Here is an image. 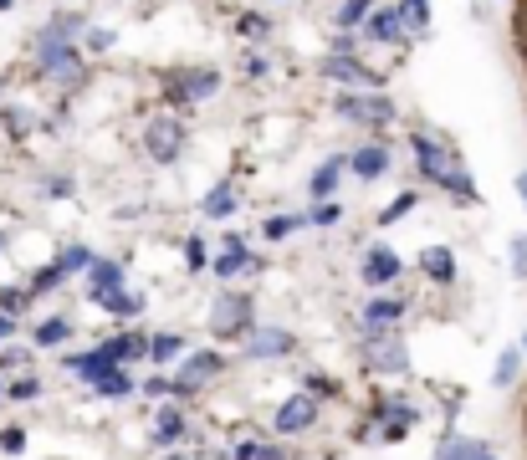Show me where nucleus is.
<instances>
[{"instance_id":"obj_1","label":"nucleus","mask_w":527,"mask_h":460,"mask_svg":"<svg viewBox=\"0 0 527 460\" xmlns=\"http://www.w3.org/2000/svg\"><path fill=\"white\" fill-rule=\"evenodd\" d=\"M415 164H420V174H425V179L446 184V190H451L456 200H476V184L461 174L456 154H451L446 144H435L430 133H415Z\"/></svg>"},{"instance_id":"obj_23","label":"nucleus","mask_w":527,"mask_h":460,"mask_svg":"<svg viewBox=\"0 0 527 460\" xmlns=\"http://www.w3.org/2000/svg\"><path fill=\"white\" fill-rule=\"evenodd\" d=\"M338 174H343V159H328V164H323V169L313 174V184H307V190H313V200H328V195H333Z\"/></svg>"},{"instance_id":"obj_44","label":"nucleus","mask_w":527,"mask_h":460,"mask_svg":"<svg viewBox=\"0 0 527 460\" xmlns=\"http://www.w3.org/2000/svg\"><path fill=\"white\" fill-rule=\"evenodd\" d=\"M108 41H113V31H93V36H87V46H93V52H103Z\"/></svg>"},{"instance_id":"obj_39","label":"nucleus","mask_w":527,"mask_h":460,"mask_svg":"<svg viewBox=\"0 0 527 460\" xmlns=\"http://www.w3.org/2000/svg\"><path fill=\"white\" fill-rule=\"evenodd\" d=\"M185 261H190V271H195V266H205V246H200V236H190V241H185Z\"/></svg>"},{"instance_id":"obj_25","label":"nucleus","mask_w":527,"mask_h":460,"mask_svg":"<svg viewBox=\"0 0 527 460\" xmlns=\"http://www.w3.org/2000/svg\"><path fill=\"white\" fill-rule=\"evenodd\" d=\"M93 302H103V307L118 312V317H134V312H139V297H128V292H118V287H113V292H93Z\"/></svg>"},{"instance_id":"obj_10","label":"nucleus","mask_w":527,"mask_h":460,"mask_svg":"<svg viewBox=\"0 0 527 460\" xmlns=\"http://www.w3.org/2000/svg\"><path fill=\"white\" fill-rule=\"evenodd\" d=\"M292 353V333L287 328H261V333H246V358L267 363V358H282Z\"/></svg>"},{"instance_id":"obj_34","label":"nucleus","mask_w":527,"mask_h":460,"mask_svg":"<svg viewBox=\"0 0 527 460\" xmlns=\"http://www.w3.org/2000/svg\"><path fill=\"white\" fill-rule=\"evenodd\" d=\"M410 210H415V195H400L394 205H384V210H379V225H394V220H400V215H410Z\"/></svg>"},{"instance_id":"obj_12","label":"nucleus","mask_w":527,"mask_h":460,"mask_svg":"<svg viewBox=\"0 0 527 460\" xmlns=\"http://www.w3.org/2000/svg\"><path fill=\"white\" fill-rule=\"evenodd\" d=\"M400 271H405V266H400V256H394L389 246H374V251L364 256V282H369V287H389Z\"/></svg>"},{"instance_id":"obj_7","label":"nucleus","mask_w":527,"mask_h":460,"mask_svg":"<svg viewBox=\"0 0 527 460\" xmlns=\"http://www.w3.org/2000/svg\"><path fill=\"white\" fill-rule=\"evenodd\" d=\"M323 77H333V82H343V87H374V82H379V72H369L354 52H333V57L323 62Z\"/></svg>"},{"instance_id":"obj_46","label":"nucleus","mask_w":527,"mask_h":460,"mask_svg":"<svg viewBox=\"0 0 527 460\" xmlns=\"http://www.w3.org/2000/svg\"><path fill=\"white\" fill-rule=\"evenodd\" d=\"M476 460H497V455H492V450H481V455H476Z\"/></svg>"},{"instance_id":"obj_14","label":"nucleus","mask_w":527,"mask_h":460,"mask_svg":"<svg viewBox=\"0 0 527 460\" xmlns=\"http://www.w3.org/2000/svg\"><path fill=\"white\" fill-rule=\"evenodd\" d=\"M348 164H354V174H359V179H379V174L389 169V149H379V144L354 149V154H348Z\"/></svg>"},{"instance_id":"obj_11","label":"nucleus","mask_w":527,"mask_h":460,"mask_svg":"<svg viewBox=\"0 0 527 460\" xmlns=\"http://www.w3.org/2000/svg\"><path fill=\"white\" fill-rule=\"evenodd\" d=\"M400 317H405L400 297H379V302L364 307V333H394V328H400Z\"/></svg>"},{"instance_id":"obj_42","label":"nucleus","mask_w":527,"mask_h":460,"mask_svg":"<svg viewBox=\"0 0 527 460\" xmlns=\"http://www.w3.org/2000/svg\"><path fill=\"white\" fill-rule=\"evenodd\" d=\"M313 220H318V225H333V220H338V205H318Z\"/></svg>"},{"instance_id":"obj_8","label":"nucleus","mask_w":527,"mask_h":460,"mask_svg":"<svg viewBox=\"0 0 527 460\" xmlns=\"http://www.w3.org/2000/svg\"><path fill=\"white\" fill-rule=\"evenodd\" d=\"M338 113L354 118V123H389V118H394V103L364 98V92H343V98H338Z\"/></svg>"},{"instance_id":"obj_21","label":"nucleus","mask_w":527,"mask_h":460,"mask_svg":"<svg viewBox=\"0 0 527 460\" xmlns=\"http://www.w3.org/2000/svg\"><path fill=\"white\" fill-rule=\"evenodd\" d=\"M369 36H374V41H394V36H405L400 11H374V16H369Z\"/></svg>"},{"instance_id":"obj_5","label":"nucleus","mask_w":527,"mask_h":460,"mask_svg":"<svg viewBox=\"0 0 527 460\" xmlns=\"http://www.w3.org/2000/svg\"><path fill=\"white\" fill-rule=\"evenodd\" d=\"M41 72H47L52 82H82V57L67 41H47L41 46Z\"/></svg>"},{"instance_id":"obj_30","label":"nucleus","mask_w":527,"mask_h":460,"mask_svg":"<svg viewBox=\"0 0 527 460\" xmlns=\"http://www.w3.org/2000/svg\"><path fill=\"white\" fill-rule=\"evenodd\" d=\"M236 460H282L277 445H256V440H241L236 445Z\"/></svg>"},{"instance_id":"obj_20","label":"nucleus","mask_w":527,"mask_h":460,"mask_svg":"<svg viewBox=\"0 0 527 460\" xmlns=\"http://www.w3.org/2000/svg\"><path fill=\"white\" fill-rule=\"evenodd\" d=\"M180 435H185L180 409H159V420H154V445H174Z\"/></svg>"},{"instance_id":"obj_18","label":"nucleus","mask_w":527,"mask_h":460,"mask_svg":"<svg viewBox=\"0 0 527 460\" xmlns=\"http://www.w3.org/2000/svg\"><path fill=\"white\" fill-rule=\"evenodd\" d=\"M246 266H251V256H246L241 236H226V251H221V261H215V271H221V276H236V271H246Z\"/></svg>"},{"instance_id":"obj_19","label":"nucleus","mask_w":527,"mask_h":460,"mask_svg":"<svg viewBox=\"0 0 527 460\" xmlns=\"http://www.w3.org/2000/svg\"><path fill=\"white\" fill-rule=\"evenodd\" d=\"M93 384H98V394H103V399H128V394H134V384H128L123 368H103V374H98Z\"/></svg>"},{"instance_id":"obj_3","label":"nucleus","mask_w":527,"mask_h":460,"mask_svg":"<svg viewBox=\"0 0 527 460\" xmlns=\"http://www.w3.org/2000/svg\"><path fill=\"white\" fill-rule=\"evenodd\" d=\"M144 149H149L154 164H174V159H180V149H185L180 118H154V123L144 128Z\"/></svg>"},{"instance_id":"obj_29","label":"nucleus","mask_w":527,"mask_h":460,"mask_svg":"<svg viewBox=\"0 0 527 460\" xmlns=\"http://www.w3.org/2000/svg\"><path fill=\"white\" fill-rule=\"evenodd\" d=\"M517 368H522V353H517V348H507V353L497 358V374H492V379H497V389H507V384L517 379Z\"/></svg>"},{"instance_id":"obj_45","label":"nucleus","mask_w":527,"mask_h":460,"mask_svg":"<svg viewBox=\"0 0 527 460\" xmlns=\"http://www.w3.org/2000/svg\"><path fill=\"white\" fill-rule=\"evenodd\" d=\"M517 195H522V205H527V169L517 174Z\"/></svg>"},{"instance_id":"obj_48","label":"nucleus","mask_w":527,"mask_h":460,"mask_svg":"<svg viewBox=\"0 0 527 460\" xmlns=\"http://www.w3.org/2000/svg\"><path fill=\"white\" fill-rule=\"evenodd\" d=\"M0 251H6V230H0Z\"/></svg>"},{"instance_id":"obj_6","label":"nucleus","mask_w":527,"mask_h":460,"mask_svg":"<svg viewBox=\"0 0 527 460\" xmlns=\"http://www.w3.org/2000/svg\"><path fill=\"white\" fill-rule=\"evenodd\" d=\"M226 368V358L221 353H190L185 358V368H180V379H174V394H190V389H200V384H210L215 374Z\"/></svg>"},{"instance_id":"obj_41","label":"nucleus","mask_w":527,"mask_h":460,"mask_svg":"<svg viewBox=\"0 0 527 460\" xmlns=\"http://www.w3.org/2000/svg\"><path fill=\"white\" fill-rule=\"evenodd\" d=\"M72 195V179H47V200H67Z\"/></svg>"},{"instance_id":"obj_32","label":"nucleus","mask_w":527,"mask_h":460,"mask_svg":"<svg viewBox=\"0 0 527 460\" xmlns=\"http://www.w3.org/2000/svg\"><path fill=\"white\" fill-rule=\"evenodd\" d=\"M369 6H374V0H343V11H338V21H343V26H359V21L369 16Z\"/></svg>"},{"instance_id":"obj_43","label":"nucleus","mask_w":527,"mask_h":460,"mask_svg":"<svg viewBox=\"0 0 527 460\" xmlns=\"http://www.w3.org/2000/svg\"><path fill=\"white\" fill-rule=\"evenodd\" d=\"M11 333H16V317H11V312H0V343H6Z\"/></svg>"},{"instance_id":"obj_22","label":"nucleus","mask_w":527,"mask_h":460,"mask_svg":"<svg viewBox=\"0 0 527 460\" xmlns=\"http://www.w3.org/2000/svg\"><path fill=\"white\" fill-rule=\"evenodd\" d=\"M67 333H72L67 317H47V322L36 328V348H57V343H67Z\"/></svg>"},{"instance_id":"obj_9","label":"nucleus","mask_w":527,"mask_h":460,"mask_svg":"<svg viewBox=\"0 0 527 460\" xmlns=\"http://www.w3.org/2000/svg\"><path fill=\"white\" fill-rule=\"evenodd\" d=\"M318 420V399L313 394H297V399H287L282 409H277V435H297V430H307V425H313Z\"/></svg>"},{"instance_id":"obj_17","label":"nucleus","mask_w":527,"mask_h":460,"mask_svg":"<svg viewBox=\"0 0 527 460\" xmlns=\"http://www.w3.org/2000/svg\"><path fill=\"white\" fill-rule=\"evenodd\" d=\"M87 282H93V292H113V287H123V266L118 261H87Z\"/></svg>"},{"instance_id":"obj_2","label":"nucleus","mask_w":527,"mask_h":460,"mask_svg":"<svg viewBox=\"0 0 527 460\" xmlns=\"http://www.w3.org/2000/svg\"><path fill=\"white\" fill-rule=\"evenodd\" d=\"M364 363L374 368V374H405L410 353L394 333H364Z\"/></svg>"},{"instance_id":"obj_49","label":"nucleus","mask_w":527,"mask_h":460,"mask_svg":"<svg viewBox=\"0 0 527 460\" xmlns=\"http://www.w3.org/2000/svg\"><path fill=\"white\" fill-rule=\"evenodd\" d=\"M522 41H527V16H522Z\"/></svg>"},{"instance_id":"obj_4","label":"nucleus","mask_w":527,"mask_h":460,"mask_svg":"<svg viewBox=\"0 0 527 460\" xmlns=\"http://www.w3.org/2000/svg\"><path fill=\"white\" fill-rule=\"evenodd\" d=\"M210 328H215V338H241V333H251V302L246 297H215V307H210Z\"/></svg>"},{"instance_id":"obj_28","label":"nucleus","mask_w":527,"mask_h":460,"mask_svg":"<svg viewBox=\"0 0 527 460\" xmlns=\"http://www.w3.org/2000/svg\"><path fill=\"white\" fill-rule=\"evenodd\" d=\"M236 31H241L246 41H267V36H272V26H267V16H256V11H246V16L236 21Z\"/></svg>"},{"instance_id":"obj_52","label":"nucleus","mask_w":527,"mask_h":460,"mask_svg":"<svg viewBox=\"0 0 527 460\" xmlns=\"http://www.w3.org/2000/svg\"><path fill=\"white\" fill-rule=\"evenodd\" d=\"M522 348H527V343H522Z\"/></svg>"},{"instance_id":"obj_33","label":"nucleus","mask_w":527,"mask_h":460,"mask_svg":"<svg viewBox=\"0 0 527 460\" xmlns=\"http://www.w3.org/2000/svg\"><path fill=\"white\" fill-rule=\"evenodd\" d=\"M57 282H62V271H57V261H52V266H41V271H36V282H31L26 292H31V297H36V292H52Z\"/></svg>"},{"instance_id":"obj_50","label":"nucleus","mask_w":527,"mask_h":460,"mask_svg":"<svg viewBox=\"0 0 527 460\" xmlns=\"http://www.w3.org/2000/svg\"><path fill=\"white\" fill-rule=\"evenodd\" d=\"M169 460H190V455H169Z\"/></svg>"},{"instance_id":"obj_15","label":"nucleus","mask_w":527,"mask_h":460,"mask_svg":"<svg viewBox=\"0 0 527 460\" xmlns=\"http://www.w3.org/2000/svg\"><path fill=\"white\" fill-rule=\"evenodd\" d=\"M236 205H241V190H236V184H215L200 210H205L210 220H226V215H236Z\"/></svg>"},{"instance_id":"obj_26","label":"nucleus","mask_w":527,"mask_h":460,"mask_svg":"<svg viewBox=\"0 0 527 460\" xmlns=\"http://www.w3.org/2000/svg\"><path fill=\"white\" fill-rule=\"evenodd\" d=\"M481 450H487L481 440H446L441 450H435V460H476Z\"/></svg>"},{"instance_id":"obj_31","label":"nucleus","mask_w":527,"mask_h":460,"mask_svg":"<svg viewBox=\"0 0 527 460\" xmlns=\"http://www.w3.org/2000/svg\"><path fill=\"white\" fill-rule=\"evenodd\" d=\"M87 261H93V256H87V246H67L62 256H57V271L67 276V271H87Z\"/></svg>"},{"instance_id":"obj_38","label":"nucleus","mask_w":527,"mask_h":460,"mask_svg":"<svg viewBox=\"0 0 527 460\" xmlns=\"http://www.w3.org/2000/svg\"><path fill=\"white\" fill-rule=\"evenodd\" d=\"M26 297H31V292H0V312H11V317H16V312L26 307Z\"/></svg>"},{"instance_id":"obj_24","label":"nucleus","mask_w":527,"mask_h":460,"mask_svg":"<svg viewBox=\"0 0 527 460\" xmlns=\"http://www.w3.org/2000/svg\"><path fill=\"white\" fill-rule=\"evenodd\" d=\"M400 26H405V36H420V31L430 26L425 0H400Z\"/></svg>"},{"instance_id":"obj_47","label":"nucleus","mask_w":527,"mask_h":460,"mask_svg":"<svg viewBox=\"0 0 527 460\" xmlns=\"http://www.w3.org/2000/svg\"><path fill=\"white\" fill-rule=\"evenodd\" d=\"M11 6H16V0H0V11H11Z\"/></svg>"},{"instance_id":"obj_40","label":"nucleus","mask_w":527,"mask_h":460,"mask_svg":"<svg viewBox=\"0 0 527 460\" xmlns=\"http://www.w3.org/2000/svg\"><path fill=\"white\" fill-rule=\"evenodd\" d=\"M512 271H517V276H527V241H522V236L512 241Z\"/></svg>"},{"instance_id":"obj_35","label":"nucleus","mask_w":527,"mask_h":460,"mask_svg":"<svg viewBox=\"0 0 527 460\" xmlns=\"http://www.w3.org/2000/svg\"><path fill=\"white\" fill-rule=\"evenodd\" d=\"M302 220L297 215H277V220H267V225H261V236H272V241H282L287 236V230H297Z\"/></svg>"},{"instance_id":"obj_37","label":"nucleus","mask_w":527,"mask_h":460,"mask_svg":"<svg viewBox=\"0 0 527 460\" xmlns=\"http://www.w3.org/2000/svg\"><path fill=\"white\" fill-rule=\"evenodd\" d=\"M0 450H6V455H21V450H26V430H16V425L0 430Z\"/></svg>"},{"instance_id":"obj_13","label":"nucleus","mask_w":527,"mask_h":460,"mask_svg":"<svg viewBox=\"0 0 527 460\" xmlns=\"http://www.w3.org/2000/svg\"><path fill=\"white\" fill-rule=\"evenodd\" d=\"M420 271L430 276L435 287H451V282H456V256H451L446 246H425V251H420Z\"/></svg>"},{"instance_id":"obj_51","label":"nucleus","mask_w":527,"mask_h":460,"mask_svg":"<svg viewBox=\"0 0 527 460\" xmlns=\"http://www.w3.org/2000/svg\"><path fill=\"white\" fill-rule=\"evenodd\" d=\"M0 394H6V384H0Z\"/></svg>"},{"instance_id":"obj_36","label":"nucleus","mask_w":527,"mask_h":460,"mask_svg":"<svg viewBox=\"0 0 527 460\" xmlns=\"http://www.w3.org/2000/svg\"><path fill=\"white\" fill-rule=\"evenodd\" d=\"M41 394V384L36 379H16L11 389H6V399H16V404H26V399H36Z\"/></svg>"},{"instance_id":"obj_16","label":"nucleus","mask_w":527,"mask_h":460,"mask_svg":"<svg viewBox=\"0 0 527 460\" xmlns=\"http://www.w3.org/2000/svg\"><path fill=\"white\" fill-rule=\"evenodd\" d=\"M215 87H221V77H215V72H195V77H180V82H174V98L200 103V98H210Z\"/></svg>"},{"instance_id":"obj_27","label":"nucleus","mask_w":527,"mask_h":460,"mask_svg":"<svg viewBox=\"0 0 527 460\" xmlns=\"http://www.w3.org/2000/svg\"><path fill=\"white\" fill-rule=\"evenodd\" d=\"M185 343L180 338H174V333H159V338H149L144 343V358H154V363H164V358H174V353H180Z\"/></svg>"}]
</instances>
